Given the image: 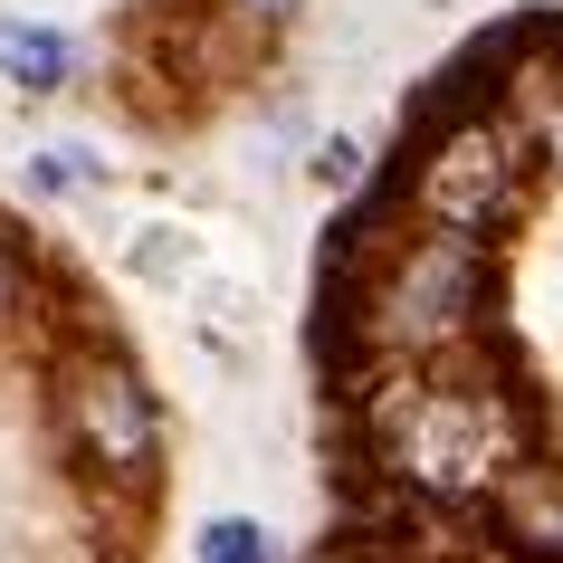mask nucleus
<instances>
[{
	"label": "nucleus",
	"mask_w": 563,
	"mask_h": 563,
	"mask_svg": "<svg viewBox=\"0 0 563 563\" xmlns=\"http://www.w3.org/2000/svg\"><path fill=\"white\" fill-rule=\"evenodd\" d=\"M373 440L420 497L440 506H477L497 497L506 477L526 468V420L506 391H477V383H420V373H391L373 391Z\"/></svg>",
	"instance_id": "f257e3e1"
},
{
	"label": "nucleus",
	"mask_w": 563,
	"mask_h": 563,
	"mask_svg": "<svg viewBox=\"0 0 563 563\" xmlns=\"http://www.w3.org/2000/svg\"><path fill=\"white\" fill-rule=\"evenodd\" d=\"M487 249L477 239H449V230H420L401 239L383 267H373V354H401V363H430L440 344L487 316Z\"/></svg>",
	"instance_id": "f03ea898"
},
{
	"label": "nucleus",
	"mask_w": 563,
	"mask_h": 563,
	"mask_svg": "<svg viewBox=\"0 0 563 563\" xmlns=\"http://www.w3.org/2000/svg\"><path fill=\"white\" fill-rule=\"evenodd\" d=\"M411 201L430 230L449 239H487L497 220H516L526 210V134L497 115H459L440 124L430 144H420L411 163Z\"/></svg>",
	"instance_id": "7ed1b4c3"
},
{
	"label": "nucleus",
	"mask_w": 563,
	"mask_h": 563,
	"mask_svg": "<svg viewBox=\"0 0 563 563\" xmlns=\"http://www.w3.org/2000/svg\"><path fill=\"white\" fill-rule=\"evenodd\" d=\"M67 420H77V440H87V459L106 477H153V449H163V411H153V391L134 363L115 354H87L77 373H67Z\"/></svg>",
	"instance_id": "20e7f679"
},
{
	"label": "nucleus",
	"mask_w": 563,
	"mask_h": 563,
	"mask_svg": "<svg viewBox=\"0 0 563 563\" xmlns=\"http://www.w3.org/2000/svg\"><path fill=\"white\" fill-rule=\"evenodd\" d=\"M487 534L526 563H563V468H516L487 497Z\"/></svg>",
	"instance_id": "39448f33"
},
{
	"label": "nucleus",
	"mask_w": 563,
	"mask_h": 563,
	"mask_svg": "<svg viewBox=\"0 0 563 563\" xmlns=\"http://www.w3.org/2000/svg\"><path fill=\"white\" fill-rule=\"evenodd\" d=\"M67 67H77V48H67L58 30H38V20H0V77L20 96H58Z\"/></svg>",
	"instance_id": "423d86ee"
},
{
	"label": "nucleus",
	"mask_w": 563,
	"mask_h": 563,
	"mask_svg": "<svg viewBox=\"0 0 563 563\" xmlns=\"http://www.w3.org/2000/svg\"><path fill=\"white\" fill-rule=\"evenodd\" d=\"M124 267H134L144 287H191V277H201V239L191 230H134Z\"/></svg>",
	"instance_id": "0eeeda50"
},
{
	"label": "nucleus",
	"mask_w": 563,
	"mask_h": 563,
	"mask_svg": "<svg viewBox=\"0 0 563 563\" xmlns=\"http://www.w3.org/2000/svg\"><path fill=\"white\" fill-rule=\"evenodd\" d=\"M201 563H277V554L249 516H220V526H201Z\"/></svg>",
	"instance_id": "6e6552de"
},
{
	"label": "nucleus",
	"mask_w": 563,
	"mask_h": 563,
	"mask_svg": "<svg viewBox=\"0 0 563 563\" xmlns=\"http://www.w3.org/2000/svg\"><path fill=\"white\" fill-rule=\"evenodd\" d=\"M87 181H106V163L77 153V144H58V153H38V163H30V191H87Z\"/></svg>",
	"instance_id": "1a4fd4ad"
},
{
	"label": "nucleus",
	"mask_w": 563,
	"mask_h": 563,
	"mask_svg": "<svg viewBox=\"0 0 563 563\" xmlns=\"http://www.w3.org/2000/svg\"><path fill=\"white\" fill-rule=\"evenodd\" d=\"M354 173H363V144H344V134H334V144L316 153V181H325V191H354Z\"/></svg>",
	"instance_id": "9d476101"
},
{
	"label": "nucleus",
	"mask_w": 563,
	"mask_h": 563,
	"mask_svg": "<svg viewBox=\"0 0 563 563\" xmlns=\"http://www.w3.org/2000/svg\"><path fill=\"white\" fill-rule=\"evenodd\" d=\"M10 306H20V258H10V239H0V325H10Z\"/></svg>",
	"instance_id": "9b49d317"
},
{
	"label": "nucleus",
	"mask_w": 563,
	"mask_h": 563,
	"mask_svg": "<svg viewBox=\"0 0 563 563\" xmlns=\"http://www.w3.org/2000/svg\"><path fill=\"white\" fill-rule=\"evenodd\" d=\"M554 153H563V87H554Z\"/></svg>",
	"instance_id": "f8f14e48"
}]
</instances>
